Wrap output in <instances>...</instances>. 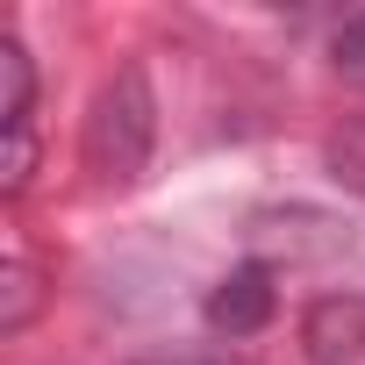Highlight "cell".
I'll return each mask as SVG.
<instances>
[{"instance_id": "obj_1", "label": "cell", "mask_w": 365, "mask_h": 365, "mask_svg": "<svg viewBox=\"0 0 365 365\" xmlns=\"http://www.w3.org/2000/svg\"><path fill=\"white\" fill-rule=\"evenodd\" d=\"M150 136H158L150 79H143V65H122L93 93V108H86V136H79L86 172L101 179V187H129V179L143 172V158H150Z\"/></svg>"}, {"instance_id": "obj_2", "label": "cell", "mask_w": 365, "mask_h": 365, "mask_svg": "<svg viewBox=\"0 0 365 365\" xmlns=\"http://www.w3.org/2000/svg\"><path fill=\"white\" fill-rule=\"evenodd\" d=\"M358 244V222L351 215H329V208H308V201H287V208H258L251 215V251L258 265L287 258V265H329Z\"/></svg>"}, {"instance_id": "obj_3", "label": "cell", "mask_w": 365, "mask_h": 365, "mask_svg": "<svg viewBox=\"0 0 365 365\" xmlns=\"http://www.w3.org/2000/svg\"><path fill=\"white\" fill-rule=\"evenodd\" d=\"M279 272L272 265H237V272H222L215 279V294H208V329L215 336H258L265 322H272V308H279V287H272Z\"/></svg>"}, {"instance_id": "obj_4", "label": "cell", "mask_w": 365, "mask_h": 365, "mask_svg": "<svg viewBox=\"0 0 365 365\" xmlns=\"http://www.w3.org/2000/svg\"><path fill=\"white\" fill-rule=\"evenodd\" d=\"M315 365H365V294H322L301 322Z\"/></svg>"}, {"instance_id": "obj_5", "label": "cell", "mask_w": 365, "mask_h": 365, "mask_svg": "<svg viewBox=\"0 0 365 365\" xmlns=\"http://www.w3.org/2000/svg\"><path fill=\"white\" fill-rule=\"evenodd\" d=\"M36 108V65L15 36H0V129H29Z\"/></svg>"}, {"instance_id": "obj_6", "label": "cell", "mask_w": 365, "mask_h": 365, "mask_svg": "<svg viewBox=\"0 0 365 365\" xmlns=\"http://www.w3.org/2000/svg\"><path fill=\"white\" fill-rule=\"evenodd\" d=\"M322 165H329V179H336V187L365 194V115H351L344 129H329V143H322Z\"/></svg>"}, {"instance_id": "obj_7", "label": "cell", "mask_w": 365, "mask_h": 365, "mask_svg": "<svg viewBox=\"0 0 365 365\" xmlns=\"http://www.w3.org/2000/svg\"><path fill=\"white\" fill-rule=\"evenodd\" d=\"M329 65H336V79H344V86H358V93H365V8H351V15L329 29Z\"/></svg>"}, {"instance_id": "obj_8", "label": "cell", "mask_w": 365, "mask_h": 365, "mask_svg": "<svg viewBox=\"0 0 365 365\" xmlns=\"http://www.w3.org/2000/svg\"><path fill=\"white\" fill-rule=\"evenodd\" d=\"M0 336H15V329H29V315H36V272L29 265H8L0 272Z\"/></svg>"}, {"instance_id": "obj_9", "label": "cell", "mask_w": 365, "mask_h": 365, "mask_svg": "<svg viewBox=\"0 0 365 365\" xmlns=\"http://www.w3.org/2000/svg\"><path fill=\"white\" fill-rule=\"evenodd\" d=\"M29 179H36V136L29 129H8V150H0V194L15 201Z\"/></svg>"}, {"instance_id": "obj_10", "label": "cell", "mask_w": 365, "mask_h": 365, "mask_svg": "<svg viewBox=\"0 0 365 365\" xmlns=\"http://www.w3.org/2000/svg\"><path fill=\"white\" fill-rule=\"evenodd\" d=\"M150 365H172V358H150Z\"/></svg>"}]
</instances>
